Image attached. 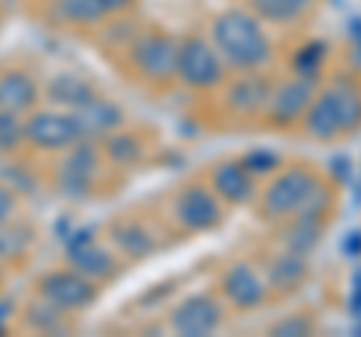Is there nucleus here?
Masks as SVG:
<instances>
[{"instance_id": "1", "label": "nucleus", "mask_w": 361, "mask_h": 337, "mask_svg": "<svg viewBox=\"0 0 361 337\" xmlns=\"http://www.w3.org/2000/svg\"><path fill=\"white\" fill-rule=\"evenodd\" d=\"M214 46L238 70H256L271 58V42L253 16L232 9L214 21Z\"/></svg>"}, {"instance_id": "2", "label": "nucleus", "mask_w": 361, "mask_h": 337, "mask_svg": "<svg viewBox=\"0 0 361 337\" xmlns=\"http://www.w3.org/2000/svg\"><path fill=\"white\" fill-rule=\"evenodd\" d=\"M39 298L61 313H75L97 301V286L94 280L85 277L82 271H75V268L49 271L39 280Z\"/></svg>"}, {"instance_id": "3", "label": "nucleus", "mask_w": 361, "mask_h": 337, "mask_svg": "<svg viewBox=\"0 0 361 337\" xmlns=\"http://www.w3.org/2000/svg\"><path fill=\"white\" fill-rule=\"evenodd\" d=\"M82 139L73 111H33L25 121V142L39 151H66Z\"/></svg>"}, {"instance_id": "4", "label": "nucleus", "mask_w": 361, "mask_h": 337, "mask_svg": "<svg viewBox=\"0 0 361 337\" xmlns=\"http://www.w3.org/2000/svg\"><path fill=\"white\" fill-rule=\"evenodd\" d=\"M178 75L190 87H214L223 78L217 49L199 37H190L184 46H178Z\"/></svg>"}, {"instance_id": "5", "label": "nucleus", "mask_w": 361, "mask_h": 337, "mask_svg": "<svg viewBox=\"0 0 361 337\" xmlns=\"http://www.w3.org/2000/svg\"><path fill=\"white\" fill-rule=\"evenodd\" d=\"M133 63L151 82H169L178 75V42L166 33H148L133 46Z\"/></svg>"}, {"instance_id": "6", "label": "nucleus", "mask_w": 361, "mask_h": 337, "mask_svg": "<svg viewBox=\"0 0 361 337\" xmlns=\"http://www.w3.org/2000/svg\"><path fill=\"white\" fill-rule=\"evenodd\" d=\"M316 184V178L307 172V168H289L277 178L274 184L265 190V199H262V208L268 217H283L298 211L301 199L307 196V190Z\"/></svg>"}, {"instance_id": "7", "label": "nucleus", "mask_w": 361, "mask_h": 337, "mask_svg": "<svg viewBox=\"0 0 361 337\" xmlns=\"http://www.w3.org/2000/svg\"><path fill=\"white\" fill-rule=\"evenodd\" d=\"M175 217L193 232H208L223 220L220 202L214 199L205 187H190L175 202Z\"/></svg>"}, {"instance_id": "8", "label": "nucleus", "mask_w": 361, "mask_h": 337, "mask_svg": "<svg viewBox=\"0 0 361 337\" xmlns=\"http://www.w3.org/2000/svg\"><path fill=\"white\" fill-rule=\"evenodd\" d=\"M313 99V82L310 78H292V82L280 85L277 91H271L268 97V118L277 123V127H286V123L298 121L304 111H307Z\"/></svg>"}, {"instance_id": "9", "label": "nucleus", "mask_w": 361, "mask_h": 337, "mask_svg": "<svg viewBox=\"0 0 361 337\" xmlns=\"http://www.w3.org/2000/svg\"><path fill=\"white\" fill-rule=\"evenodd\" d=\"M172 325L184 337H205L220 325V307L208 295H193L180 301L172 313Z\"/></svg>"}, {"instance_id": "10", "label": "nucleus", "mask_w": 361, "mask_h": 337, "mask_svg": "<svg viewBox=\"0 0 361 337\" xmlns=\"http://www.w3.org/2000/svg\"><path fill=\"white\" fill-rule=\"evenodd\" d=\"M73 118H75V127L82 133V139H99L121 127L123 111L115 103H109V99L90 97L78 109H73Z\"/></svg>"}, {"instance_id": "11", "label": "nucleus", "mask_w": 361, "mask_h": 337, "mask_svg": "<svg viewBox=\"0 0 361 337\" xmlns=\"http://www.w3.org/2000/svg\"><path fill=\"white\" fill-rule=\"evenodd\" d=\"M66 151L70 154H66L63 168H61V187L70 196H82L90 190V178L97 172V151H94V145H85L82 139L70 145Z\"/></svg>"}, {"instance_id": "12", "label": "nucleus", "mask_w": 361, "mask_h": 337, "mask_svg": "<svg viewBox=\"0 0 361 337\" xmlns=\"http://www.w3.org/2000/svg\"><path fill=\"white\" fill-rule=\"evenodd\" d=\"M223 289H226V295H229V301L235 307H256V305H262L265 301L262 280H259V274L247 262H238L235 268L226 271Z\"/></svg>"}, {"instance_id": "13", "label": "nucleus", "mask_w": 361, "mask_h": 337, "mask_svg": "<svg viewBox=\"0 0 361 337\" xmlns=\"http://www.w3.org/2000/svg\"><path fill=\"white\" fill-rule=\"evenodd\" d=\"M37 97H39V87L27 73L13 70L0 75V109L4 111H16V115L30 111L37 106Z\"/></svg>"}, {"instance_id": "14", "label": "nucleus", "mask_w": 361, "mask_h": 337, "mask_svg": "<svg viewBox=\"0 0 361 337\" xmlns=\"http://www.w3.org/2000/svg\"><path fill=\"white\" fill-rule=\"evenodd\" d=\"M70 262H73L75 271H82L90 280H103V277L115 274V259H111V253L103 250L99 244H94L87 235L82 241L70 244Z\"/></svg>"}, {"instance_id": "15", "label": "nucleus", "mask_w": 361, "mask_h": 337, "mask_svg": "<svg viewBox=\"0 0 361 337\" xmlns=\"http://www.w3.org/2000/svg\"><path fill=\"white\" fill-rule=\"evenodd\" d=\"M304 127H307L310 136L322 139V142L334 139L337 133H341V111H337V94L334 91H325L316 99H310Z\"/></svg>"}, {"instance_id": "16", "label": "nucleus", "mask_w": 361, "mask_h": 337, "mask_svg": "<svg viewBox=\"0 0 361 337\" xmlns=\"http://www.w3.org/2000/svg\"><path fill=\"white\" fill-rule=\"evenodd\" d=\"M214 190L232 205H244L253 199V178L241 163H223L214 172Z\"/></svg>"}, {"instance_id": "17", "label": "nucleus", "mask_w": 361, "mask_h": 337, "mask_svg": "<svg viewBox=\"0 0 361 337\" xmlns=\"http://www.w3.org/2000/svg\"><path fill=\"white\" fill-rule=\"evenodd\" d=\"M54 13L70 25H97L109 9L103 0H54Z\"/></svg>"}, {"instance_id": "18", "label": "nucleus", "mask_w": 361, "mask_h": 337, "mask_svg": "<svg viewBox=\"0 0 361 337\" xmlns=\"http://www.w3.org/2000/svg\"><path fill=\"white\" fill-rule=\"evenodd\" d=\"M268 97H271V87L265 78H241V82H235L232 85V91H229V103L235 109H241V111H253V109H262L268 103Z\"/></svg>"}, {"instance_id": "19", "label": "nucleus", "mask_w": 361, "mask_h": 337, "mask_svg": "<svg viewBox=\"0 0 361 337\" xmlns=\"http://www.w3.org/2000/svg\"><path fill=\"white\" fill-rule=\"evenodd\" d=\"M49 97H51L54 106L78 109L85 99L94 97V91H90V85L85 82V78H78V75H61V78H54V82H51Z\"/></svg>"}, {"instance_id": "20", "label": "nucleus", "mask_w": 361, "mask_h": 337, "mask_svg": "<svg viewBox=\"0 0 361 337\" xmlns=\"http://www.w3.org/2000/svg\"><path fill=\"white\" fill-rule=\"evenodd\" d=\"M304 274H307V262H304L301 253H292L283 256V259H277L274 265H271V283L280 286V289H295Z\"/></svg>"}, {"instance_id": "21", "label": "nucleus", "mask_w": 361, "mask_h": 337, "mask_svg": "<svg viewBox=\"0 0 361 337\" xmlns=\"http://www.w3.org/2000/svg\"><path fill=\"white\" fill-rule=\"evenodd\" d=\"M310 4L313 0H253V9L268 21H295Z\"/></svg>"}, {"instance_id": "22", "label": "nucleus", "mask_w": 361, "mask_h": 337, "mask_svg": "<svg viewBox=\"0 0 361 337\" xmlns=\"http://www.w3.org/2000/svg\"><path fill=\"white\" fill-rule=\"evenodd\" d=\"M319 220H307V217H298V223L286 232V244H289V250L292 253H301V256H307L316 244H319Z\"/></svg>"}, {"instance_id": "23", "label": "nucleus", "mask_w": 361, "mask_h": 337, "mask_svg": "<svg viewBox=\"0 0 361 337\" xmlns=\"http://www.w3.org/2000/svg\"><path fill=\"white\" fill-rule=\"evenodd\" d=\"M337 111H341V133L355 130L361 123V94L353 87H337Z\"/></svg>"}, {"instance_id": "24", "label": "nucleus", "mask_w": 361, "mask_h": 337, "mask_svg": "<svg viewBox=\"0 0 361 337\" xmlns=\"http://www.w3.org/2000/svg\"><path fill=\"white\" fill-rule=\"evenodd\" d=\"M115 241L133 256V259H139V256H145V253L154 250V241L148 238V232H142L139 226H133V223L115 229Z\"/></svg>"}, {"instance_id": "25", "label": "nucleus", "mask_w": 361, "mask_h": 337, "mask_svg": "<svg viewBox=\"0 0 361 337\" xmlns=\"http://www.w3.org/2000/svg\"><path fill=\"white\" fill-rule=\"evenodd\" d=\"M25 142V123L16 111H4L0 109V154L16 151Z\"/></svg>"}, {"instance_id": "26", "label": "nucleus", "mask_w": 361, "mask_h": 337, "mask_svg": "<svg viewBox=\"0 0 361 337\" xmlns=\"http://www.w3.org/2000/svg\"><path fill=\"white\" fill-rule=\"evenodd\" d=\"M109 157L115 163H133V160H139L142 157V145L139 139H133V136H111L109 133Z\"/></svg>"}, {"instance_id": "27", "label": "nucleus", "mask_w": 361, "mask_h": 337, "mask_svg": "<svg viewBox=\"0 0 361 337\" xmlns=\"http://www.w3.org/2000/svg\"><path fill=\"white\" fill-rule=\"evenodd\" d=\"M322 58H325V46H322V42H310V46H304V49L298 51V58H295V70H298V75L313 78L316 70L322 66Z\"/></svg>"}, {"instance_id": "28", "label": "nucleus", "mask_w": 361, "mask_h": 337, "mask_svg": "<svg viewBox=\"0 0 361 337\" xmlns=\"http://www.w3.org/2000/svg\"><path fill=\"white\" fill-rule=\"evenodd\" d=\"M241 166L247 168V172H271L274 166H280V157L271 154V151H250L244 157Z\"/></svg>"}, {"instance_id": "29", "label": "nucleus", "mask_w": 361, "mask_h": 337, "mask_svg": "<svg viewBox=\"0 0 361 337\" xmlns=\"http://www.w3.org/2000/svg\"><path fill=\"white\" fill-rule=\"evenodd\" d=\"M310 319H301V317H289L283 322H277L271 334H280V337H298V334H310Z\"/></svg>"}, {"instance_id": "30", "label": "nucleus", "mask_w": 361, "mask_h": 337, "mask_svg": "<svg viewBox=\"0 0 361 337\" xmlns=\"http://www.w3.org/2000/svg\"><path fill=\"white\" fill-rule=\"evenodd\" d=\"M13 214H16V196L9 193V187L0 184V229L13 220Z\"/></svg>"}, {"instance_id": "31", "label": "nucleus", "mask_w": 361, "mask_h": 337, "mask_svg": "<svg viewBox=\"0 0 361 337\" xmlns=\"http://www.w3.org/2000/svg\"><path fill=\"white\" fill-rule=\"evenodd\" d=\"M349 307H353V313H361V271L355 274V286H353V298H349Z\"/></svg>"}, {"instance_id": "32", "label": "nucleus", "mask_w": 361, "mask_h": 337, "mask_svg": "<svg viewBox=\"0 0 361 337\" xmlns=\"http://www.w3.org/2000/svg\"><path fill=\"white\" fill-rule=\"evenodd\" d=\"M343 250L346 253H361V232H353V235H346V241H343Z\"/></svg>"}, {"instance_id": "33", "label": "nucleus", "mask_w": 361, "mask_h": 337, "mask_svg": "<svg viewBox=\"0 0 361 337\" xmlns=\"http://www.w3.org/2000/svg\"><path fill=\"white\" fill-rule=\"evenodd\" d=\"M349 37H353L355 49L361 51V18H353V25H349Z\"/></svg>"}, {"instance_id": "34", "label": "nucleus", "mask_w": 361, "mask_h": 337, "mask_svg": "<svg viewBox=\"0 0 361 337\" xmlns=\"http://www.w3.org/2000/svg\"><path fill=\"white\" fill-rule=\"evenodd\" d=\"M103 4H106V9H109V13H118V9H123V6H130V4H133V0H103Z\"/></svg>"}, {"instance_id": "35", "label": "nucleus", "mask_w": 361, "mask_h": 337, "mask_svg": "<svg viewBox=\"0 0 361 337\" xmlns=\"http://www.w3.org/2000/svg\"><path fill=\"white\" fill-rule=\"evenodd\" d=\"M346 160H343V157H337V160H334V175L337 178H341V181H346Z\"/></svg>"}, {"instance_id": "36", "label": "nucleus", "mask_w": 361, "mask_h": 337, "mask_svg": "<svg viewBox=\"0 0 361 337\" xmlns=\"http://www.w3.org/2000/svg\"><path fill=\"white\" fill-rule=\"evenodd\" d=\"M355 334H358V337H361V322H358V329H355Z\"/></svg>"}, {"instance_id": "37", "label": "nucleus", "mask_w": 361, "mask_h": 337, "mask_svg": "<svg viewBox=\"0 0 361 337\" xmlns=\"http://www.w3.org/2000/svg\"><path fill=\"white\" fill-rule=\"evenodd\" d=\"M358 202H361V184H358Z\"/></svg>"}]
</instances>
